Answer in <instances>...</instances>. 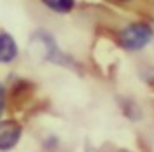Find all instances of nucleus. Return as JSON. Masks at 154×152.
Segmentation results:
<instances>
[{
  "label": "nucleus",
  "instance_id": "obj_1",
  "mask_svg": "<svg viewBox=\"0 0 154 152\" xmlns=\"http://www.w3.org/2000/svg\"><path fill=\"white\" fill-rule=\"evenodd\" d=\"M28 49L37 58H40L42 61H48V63H53V65H58V67H65V68L77 67L75 59L60 47L56 38L46 30H37V32L32 33Z\"/></svg>",
  "mask_w": 154,
  "mask_h": 152
},
{
  "label": "nucleus",
  "instance_id": "obj_2",
  "mask_svg": "<svg viewBox=\"0 0 154 152\" xmlns=\"http://www.w3.org/2000/svg\"><path fill=\"white\" fill-rule=\"evenodd\" d=\"M154 37V28L147 23L137 21L128 23L117 32V44L125 51H140L151 44Z\"/></svg>",
  "mask_w": 154,
  "mask_h": 152
},
{
  "label": "nucleus",
  "instance_id": "obj_3",
  "mask_svg": "<svg viewBox=\"0 0 154 152\" xmlns=\"http://www.w3.org/2000/svg\"><path fill=\"white\" fill-rule=\"evenodd\" d=\"M23 136V124L12 117L0 119V152H11L18 147Z\"/></svg>",
  "mask_w": 154,
  "mask_h": 152
},
{
  "label": "nucleus",
  "instance_id": "obj_4",
  "mask_svg": "<svg viewBox=\"0 0 154 152\" xmlns=\"http://www.w3.org/2000/svg\"><path fill=\"white\" fill-rule=\"evenodd\" d=\"M19 58V46L16 42V37L0 30V65H12Z\"/></svg>",
  "mask_w": 154,
  "mask_h": 152
},
{
  "label": "nucleus",
  "instance_id": "obj_5",
  "mask_svg": "<svg viewBox=\"0 0 154 152\" xmlns=\"http://www.w3.org/2000/svg\"><path fill=\"white\" fill-rule=\"evenodd\" d=\"M40 4L48 11L54 12V14H70L75 9L77 2L75 0H40Z\"/></svg>",
  "mask_w": 154,
  "mask_h": 152
},
{
  "label": "nucleus",
  "instance_id": "obj_6",
  "mask_svg": "<svg viewBox=\"0 0 154 152\" xmlns=\"http://www.w3.org/2000/svg\"><path fill=\"white\" fill-rule=\"evenodd\" d=\"M7 110V86L4 84V81H0V119L5 115Z\"/></svg>",
  "mask_w": 154,
  "mask_h": 152
},
{
  "label": "nucleus",
  "instance_id": "obj_7",
  "mask_svg": "<svg viewBox=\"0 0 154 152\" xmlns=\"http://www.w3.org/2000/svg\"><path fill=\"white\" fill-rule=\"evenodd\" d=\"M144 79H145V82L151 86V87H154V70H152V72H147V74H144Z\"/></svg>",
  "mask_w": 154,
  "mask_h": 152
},
{
  "label": "nucleus",
  "instance_id": "obj_8",
  "mask_svg": "<svg viewBox=\"0 0 154 152\" xmlns=\"http://www.w3.org/2000/svg\"><path fill=\"white\" fill-rule=\"evenodd\" d=\"M88 152H96V150H95V149H89V150H88Z\"/></svg>",
  "mask_w": 154,
  "mask_h": 152
},
{
  "label": "nucleus",
  "instance_id": "obj_9",
  "mask_svg": "<svg viewBox=\"0 0 154 152\" xmlns=\"http://www.w3.org/2000/svg\"><path fill=\"white\" fill-rule=\"evenodd\" d=\"M152 28H154V26H152Z\"/></svg>",
  "mask_w": 154,
  "mask_h": 152
}]
</instances>
